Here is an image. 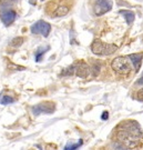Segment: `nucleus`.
<instances>
[{
    "label": "nucleus",
    "instance_id": "1",
    "mask_svg": "<svg viewBox=\"0 0 143 150\" xmlns=\"http://www.w3.org/2000/svg\"><path fill=\"white\" fill-rule=\"evenodd\" d=\"M143 132L137 121H122L117 129V138L124 147L133 148L139 145Z\"/></svg>",
    "mask_w": 143,
    "mask_h": 150
},
{
    "label": "nucleus",
    "instance_id": "2",
    "mask_svg": "<svg viewBox=\"0 0 143 150\" xmlns=\"http://www.w3.org/2000/svg\"><path fill=\"white\" fill-rule=\"evenodd\" d=\"M47 6V11L51 17H63L70 11V4L68 0H54L49 2Z\"/></svg>",
    "mask_w": 143,
    "mask_h": 150
},
{
    "label": "nucleus",
    "instance_id": "3",
    "mask_svg": "<svg viewBox=\"0 0 143 150\" xmlns=\"http://www.w3.org/2000/svg\"><path fill=\"white\" fill-rule=\"evenodd\" d=\"M112 69L120 76H129L132 71V66L127 57H117L112 60Z\"/></svg>",
    "mask_w": 143,
    "mask_h": 150
},
{
    "label": "nucleus",
    "instance_id": "4",
    "mask_svg": "<svg viewBox=\"0 0 143 150\" xmlns=\"http://www.w3.org/2000/svg\"><path fill=\"white\" fill-rule=\"evenodd\" d=\"M91 50L93 54H99V56H110L117 51L118 47L114 45H111V43L95 40L94 42H92V45H91Z\"/></svg>",
    "mask_w": 143,
    "mask_h": 150
},
{
    "label": "nucleus",
    "instance_id": "5",
    "mask_svg": "<svg viewBox=\"0 0 143 150\" xmlns=\"http://www.w3.org/2000/svg\"><path fill=\"white\" fill-rule=\"evenodd\" d=\"M112 0H95L93 4V13L95 16H103L112 9Z\"/></svg>",
    "mask_w": 143,
    "mask_h": 150
},
{
    "label": "nucleus",
    "instance_id": "6",
    "mask_svg": "<svg viewBox=\"0 0 143 150\" xmlns=\"http://www.w3.org/2000/svg\"><path fill=\"white\" fill-rule=\"evenodd\" d=\"M50 31H51V26H50V23L43 21V20H39V21L36 22L35 25H32V27H31L32 33H35V35L41 33L43 37H48Z\"/></svg>",
    "mask_w": 143,
    "mask_h": 150
},
{
    "label": "nucleus",
    "instance_id": "7",
    "mask_svg": "<svg viewBox=\"0 0 143 150\" xmlns=\"http://www.w3.org/2000/svg\"><path fill=\"white\" fill-rule=\"evenodd\" d=\"M54 102L51 101H47V102H42V103H39L38 106L32 108V112L35 113L36 116L40 115V113H47V115H50L54 111Z\"/></svg>",
    "mask_w": 143,
    "mask_h": 150
},
{
    "label": "nucleus",
    "instance_id": "8",
    "mask_svg": "<svg viewBox=\"0 0 143 150\" xmlns=\"http://www.w3.org/2000/svg\"><path fill=\"white\" fill-rule=\"evenodd\" d=\"M1 21L5 23L6 26H9L12 22L16 20L17 18V12L15 10H12L10 8H7L5 10H2V13L0 15Z\"/></svg>",
    "mask_w": 143,
    "mask_h": 150
},
{
    "label": "nucleus",
    "instance_id": "9",
    "mask_svg": "<svg viewBox=\"0 0 143 150\" xmlns=\"http://www.w3.org/2000/svg\"><path fill=\"white\" fill-rule=\"evenodd\" d=\"M129 59H131V62L133 64V68L135 69V72H138L140 69V66L142 62V54H134L129 56Z\"/></svg>",
    "mask_w": 143,
    "mask_h": 150
},
{
    "label": "nucleus",
    "instance_id": "10",
    "mask_svg": "<svg viewBox=\"0 0 143 150\" xmlns=\"http://www.w3.org/2000/svg\"><path fill=\"white\" fill-rule=\"evenodd\" d=\"M120 13L123 15V17L125 18V20H127V23L130 26V25H132V22L134 21V13H133V11H130V10H121L120 11Z\"/></svg>",
    "mask_w": 143,
    "mask_h": 150
},
{
    "label": "nucleus",
    "instance_id": "11",
    "mask_svg": "<svg viewBox=\"0 0 143 150\" xmlns=\"http://www.w3.org/2000/svg\"><path fill=\"white\" fill-rule=\"evenodd\" d=\"M49 49H50V47H49V46H47L46 48H44V47H40V48L36 51V60H37V61H40V60H41V57L46 54V51H47V50H49Z\"/></svg>",
    "mask_w": 143,
    "mask_h": 150
},
{
    "label": "nucleus",
    "instance_id": "12",
    "mask_svg": "<svg viewBox=\"0 0 143 150\" xmlns=\"http://www.w3.org/2000/svg\"><path fill=\"white\" fill-rule=\"evenodd\" d=\"M80 146H82V140H81V139H80L79 141L77 142V144H71V142H70V144H68V145L64 147V149H66V150H68V149H77V148H79Z\"/></svg>",
    "mask_w": 143,
    "mask_h": 150
},
{
    "label": "nucleus",
    "instance_id": "13",
    "mask_svg": "<svg viewBox=\"0 0 143 150\" xmlns=\"http://www.w3.org/2000/svg\"><path fill=\"white\" fill-rule=\"evenodd\" d=\"M13 101H15L13 98H11V97H9V96H4L2 100H1V103H2V105H8V103H11V102H13Z\"/></svg>",
    "mask_w": 143,
    "mask_h": 150
},
{
    "label": "nucleus",
    "instance_id": "14",
    "mask_svg": "<svg viewBox=\"0 0 143 150\" xmlns=\"http://www.w3.org/2000/svg\"><path fill=\"white\" fill-rule=\"evenodd\" d=\"M22 41H23V38H16V39H13L12 41H11V46L12 47H19L20 45L22 43Z\"/></svg>",
    "mask_w": 143,
    "mask_h": 150
},
{
    "label": "nucleus",
    "instance_id": "15",
    "mask_svg": "<svg viewBox=\"0 0 143 150\" xmlns=\"http://www.w3.org/2000/svg\"><path fill=\"white\" fill-rule=\"evenodd\" d=\"M137 98H138V100H140V101H143V88L141 89V90L138 91V93H137Z\"/></svg>",
    "mask_w": 143,
    "mask_h": 150
},
{
    "label": "nucleus",
    "instance_id": "16",
    "mask_svg": "<svg viewBox=\"0 0 143 150\" xmlns=\"http://www.w3.org/2000/svg\"><path fill=\"white\" fill-rule=\"evenodd\" d=\"M109 118V115H108V112H103V116H102V119H103V120H106V119H108Z\"/></svg>",
    "mask_w": 143,
    "mask_h": 150
},
{
    "label": "nucleus",
    "instance_id": "17",
    "mask_svg": "<svg viewBox=\"0 0 143 150\" xmlns=\"http://www.w3.org/2000/svg\"><path fill=\"white\" fill-rule=\"evenodd\" d=\"M139 83H143V76H142V78H141V79H140V80L137 82V85H139Z\"/></svg>",
    "mask_w": 143,
    "mask_h": 150
}]
</instances>
